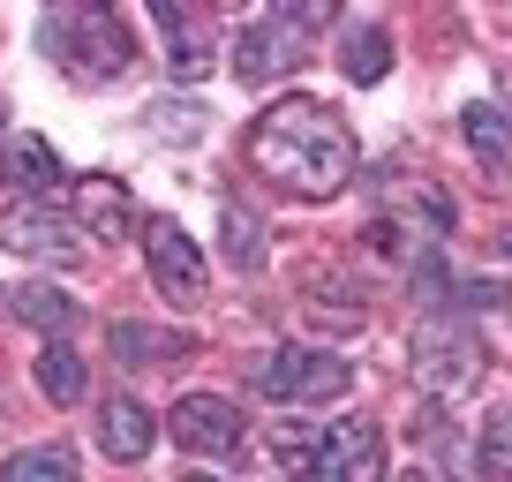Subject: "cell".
<instances>
[{
	"instance_id": "13",
	"label": "cell",
	"mask_w": 512,
	"mask_h": 482,
	"mask_svg": "<svg viewBox=\"0 0 512 482\" xmlns=\"http://www.w3.org/2000/svg\"><path fill=\"white\" fill-rule=\"evenodd\" d=\"M460 136H467V151L482 159V174L512 189V121H505V113H497V106H467L460 113Z\"/></svg>"
},
{
	"instance_id": "1",
	"label": "cell",
	"mask_w": 512,
	"mask_h": 482,
	"mask_svg": "<svg viewBox=\"0 0 512 482\" xmlns=\"http://www.w3.org/2000/svg\"><path fill=\"white\" fill-rule=\"evenodd\" d=\"M249 166L302 204H332L354 181V136L324 98H287L249 129Z\"/></svg>"
},
{
	"instance_id": "3",
	"label": "cell",
	"mask_w": 512,
	"mask_h": 482,
	"mask_svg": "<svg viewBox=\"0 0 512 482\" xmlns=\"http://www.w3.org/2000/svg\"><path fill=\"white\" fill-rule=\"evenodd\" d=\"M354 385V362H339L332 347H272L264 362H256V392L264 400H287V407H324L339 400V392Z\"/></svg>"
},
{
	"instance_id": "10",
	"label": "cell",
	"mask_w": 512,
	"mask_h": 482,
	"mask_svg": "<svg viewBox=\"0 0 512 482\" xmlns=\"http://www.w3.org/2000/svg\"><path fill=\"white\" fill-rule=\"evenodd\" d=\"M68 204H76V226L98 234V241H121L128 226H144L128 181H113V174H76V181H68Z\"/></svg>"
},
{
	"instance_id": "7",
	"label": "cell",
	"mask_w": 512,
	"mask_h": 482,
	"mask_svg": "<svg viewBox=\"0 0 512 482\" xmlns=\"http://www.w3.org/2000/svg\"><path fill=\"white\" fill-rule=\"evenodd\" d=\"M174 445H189V452H241V407L234 400H219V392H189V400H174Z\"/></svg>"
},
{
	"instance_id": "4",
	"label": "cell",
	"mask_w": 512,
	"mask_h": 482,
	"mask_svg": "<svg viewBox=\"0 0 512 482\" xmlns=\"http://www.w3.org/2000/svg\"><path fill=\"white\" fill-rule=\"evenodd\" d=\"M407 370H415L422 392L452 400V392H467L482 377V347H475V332H467L460 317H430V324H415V339H407Z\"/></svg>"
},
{
	"instance_id": "12",
	"label": "cell",
	"mask_w": 512,
	"mask_h": 482,
	"mask_svg": "<svg viewBox=\"0 0 512 482\" xmlns=\"http://www.w3.org/2000/svg\"><path fill=\"white\" fill-rule=\"evenodd\" d=\"M0 181L16 196H38V189L61 181V159H53L46 136H0Z\"/></svg>"
},
{
	"instance_id": "18",
	"label": "cell",
	"mask_w": 512,
	"mask_h": 482,
	"mask_svg": "<svg viewBox=\"0 0 512 482\" xmlns=\"http://www.w3.org/2000/svg\"><path fill=\"white\" fill-rule=\"evenodd\" d=\"M38 392H46L53 407L83 400V354L68 347V339H46V354H38Z\"/></svg>"
},
{
	"instance_id": "9",
	"label": "cell",
	"mask_w": 512,
	"mask_h": 482,
	"mask_svg": "<svg viewBox=\"0 0 512 482\" xmlns=\"http://www.w3.org/2000/svg\"><path fill=\"white\" fill-rule=\"evenodd\" d=\"M0 249H8V257H53V264H68L83 241H76V226H68L61 211L16 204V211H0Z\"/></svg>"
},
{
	"instance_id": "17",
	"label": "cell",
	"mask_w": 512,
	"mask_h": 482,
	"mask_svg": "<svg viewBox=\"0 0 512 482\" xmlns=\"http://www.w3.org/2000/svg\"><path fill=\"white\" fill-rule=\"evenodd\" d=\"M339 68H347V83H384V68H392V38H384L377 23L347 31V38H339Z\"/></svg>"
},
{
	"instance_id": "11",
	"label": "cell",
	"mask_w": 512,
	"mask_h": 482,
	"mask_svg": "<svg viewBox=\"0 0 512 482\" xmlns=\"http://www.w3.org/2000/svg\"><path fill=\"white\" fill-rule=\"evenodd\" d=\"M98 445H106L113 460H144V452L159 445V422H151V407H144V400H128V392H121V400H106V407H98Z\"/></svg>"
},
{
	"instance_id": "24",
	"label": "cell",
	"mask_w": 512,
	"mask_h": 482,
	"mask_svg": "<svg viewBox=\"0 0 512 482\" xmlns=\"http://www.w3.org/2000/svg\"><path fill=\"white\" fill-rule=\"evenodd\" d=\"M181 482H211V475H181Z\"/></svg>"
},
{
	"instance_id": "5",
	"label": "cell",
	"mask_w": 512,
	"mask_h": 482,
	"mask_svg": "<svg viewBox=\"0 0 512 482\" xmlns=\"http://www.w3.org/2000/svg\"><path fill=\"white\" fill-rule=\"evenodd\" d=\"M53 38H61L68 68H76L83 83H106V76H121V68H128V31L106 16V8H76V16H61V23H53Z\"/></svg>"
},
{
	"instance_id": "19",
	"label": "cell",
	"mask_w": 512,
	"mask_h": 482,
	"mask_svg": "<svg viewBox=\"0 0 512 482\" xmlns=\"http://www.w3.org/2000/svg\"><path fill=\"white\" fill-rule=\"evenodd\" d=\"M219 249H226L234 272H256V264H264V226H256V211H241V204L219 211Z\"/></svg>"
},
{
	"instance_id": "16",
	"label": "cell",
	"mask_w": 512,
	"mask_h": 482,
	"mask_svg": "<svg viewBox=\"0 0 512 482\" xmlns=\"http://www.w3.org/2000/svg\"><path fill=\"white\" fill-rule=\"evenodd\" d=\"M151 16H159V31H166V76H181V83H196L211 68V46H196L189 38V16H181V8H151Z\"/></svg>"
},
{
	"instance_id": "6",
	"label": "cell",
	"mask_w": 512,
	"mask_h": 482,
	"mask_svg": "<svg viewBox=\"0 0 512 482\" xmlns=\"http://www.w3.org/2000/svg\"><path fill=\"white\" fill-rule=\"evenodd\" d=\"M144 264L166 302H204V249L181 234V219H144Z\"/></svg>"
},
{
	"instance_id": "22",
	"label": "cell",
	"mask_w": 512,
	"mask_h": 482,
	"mask_svg": "<svg viewBox=\"0 0 512 482\" xmlns=\"http://www.w3.org/2000/svg\"><path fill=\"white\" fill-rule=\"evenodd\" d=\"M144 121H151V136H159V144H196L211 113H204V106H151Z\"/></svg>"
},
{
	"instance_id": "2",
	"label": "cell",
	"mask_w": 512,
	"mask_h": 482,
	"mask_svg": "<svg viewBox=\"0 0 512 482\" xmlns=\"http://www.w3.org/2000/svg\"><path fill=\"white\" fill-rule=\"evenodd\" d=\"M279 460L294 482H384L377 422H332V430H279Z\"/></svg>"
},
{
	"instance_id": "21",
	"label": "cell",
	"mask_w": 512,
	"mask_h": 482,
	"mask_svg": "<svg viewBox=\"0 0 512 482\" xmlns=\"http://www.w3.org/2000/svg\"><path fill=\"white\" fill-rule=\"evenodd\" d=\"M475 467H482L490 482H512V407L482 422V437H475Z\"/></svg>"
},
{
	"instance_id": "20",
	"label": "cell",
	"mask_w": 512,
	"mask_h": 482,
	"mask_svg": "<svg viewBox=\"0 0 512 482\" xmlns=\"http://www.w3.org/2000/svg\"><path fill=\"white\" fill-rule=\"evenodd\" d=\"M0 482H83V475H76V452L68 445H31L0 467Z\"/></svg>"
},
{
	"instance_id": "15",
	"label": "cell",
	"mask_w": 512,
	"mask_h": 482,
	"mask_svg": "<svg viewBox=\"0 0 512 482\" xmlns=\"http://www.w3.org/2000/svg\"><path fill=\"white\" fill-rule=\"evenodd\" d=\"M8 317L31 324V332H53V339H61L68 324H76V294H61L53 279H31V287L8 294Z\"/></svg>"
},
{
	"instance_id": "8",
	"label": "cell",
	"mask_w": 512,
	"mask_h": 482,
	"mask_svg": "<svg viewBox=\"0 0 512 482\" xmlns=\"http://www.w3.org/2000/svg\"><path fill=\"white\" fill-rule=\"evenodd\" d=\"M302 61V31L287 16H264V23H241L234 31V76L241 83H272Z\"/></svg>"
},
{
	"instance_id": "23",
	"label": "cell",
	"mask_w": 512,
	"mask_h": 482,
	"mask_svg": "<svg viewBox=\"0 0 512 482\" xmlns=\"http://www.w3.org/2000/svg\"><path fill=\"white\" fill-rule=\"evenodd\" d=\"M400 482H430V475H422V467H407V475H400Z\"/></svg>"
},
{
	"instance_id": "14",
	"label": "cell",
	"mask_w": 512,
	"mask_h": 482,
	"mask_svg": "<svg viewBox=\"0 0 512 482\" xmlns=\"http://www.w3.org/2000/svg\"><path fill=\"white\" fill-rule=\"evenodd\" d=\"M181 354H196V339L174 324H113V362L151 370V362H181Z\"/></svg>"
}]
</instances>
